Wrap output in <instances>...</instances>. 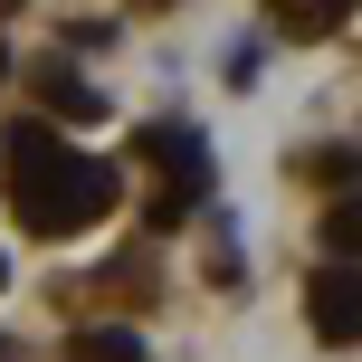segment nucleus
I'll list each match as a JSON object with an SVG mask.
<instances>
[{
	"label": "nucleus",
	"instance_id": "obj_7",
	"mask_svg": "<svg viewBox=\"0 0 362 362\" xmlns=\"http://www.w3.org/2000/svg\"><path fill=\"white\" fill-rule=\"evenodd\" d=\"M315 10H325V29H334V19H353V0H315Z\"/></svg>",
	"mask_w": 362,
	"mask_h": 362
},
{
	"label": "nucleus",
	"instance_id": "obj_9",
	"mask_svg": "<svg viewBox=\"0 0 362 362\" xmlns=\"http://www.w3.org/2000/svg\"><path fill=\"white\" fill-rule=\"evenodd\" d=\"M0 76H10V57H0Z\"/></svg>",
	"mask_w": 362,
	"mask_h": 362
},
{
	"label": "nucleus",
	"instance_id": "obj_1",
	"mask_svg": "<svg viewBox=\"0 0 362 362\" xmlns=\"http://www.w3.org/2000/svg\"><path fill=\"white\" fill-rule=\"evenodd\" d=\"M0 181H10V210L29 238H76L115 210V163L95 153H67L57 124H10L0 144Z\"/></svg>",
	"mask_w": 362,
	"mask_h": 362
},
{
	"label": "nucleus",
	"instance_id": "obj_5",
	"mask_svg": "<svg viewBox=\"0 0 362 362\" xmlns=\"http://www.w3.org/2000/svg\"><path fill=\"white\" fill-rule=\"evenodd\" d=\"M76 362H144V334H124V325H76Z\"/></svg>",
	"mask_w": 362,
	"mask_h": 362
},
{
	"label": "nucleus",
	"instance_id": "obj_3",
	"mask_svg": "<svg viewBox=\"0 0 362 362\" xmlns=\"http://www.w3.org/2000/svg\"><path fill=\"white\" fill-rule=\"evenodd\" d=\"M305 315H315V334H325V344H353V334H362V286H353V257L315 267V286H305Z\"/></svg>",
	"mask_w": 362,
	"mask_h": 362
},
{
	"label": "nucleus",
	"instance_id": "obj_6",
	"mask_svg": "<svg viewBox=\"0 0 362 362\" xmlns=\"http://www.w3.org/2000/svg\"><path fill=\"white\" fill-rule=\"evenodd\" d=\"M325 248H334V257H353V248H362V210H353V200H334V219H325Z\"/></svg>",
	"mask_w": 362,
	"mask_h": 362
},
{
	"label": "nucleus",
	"instance_id": "obj_8",
	"mask_svg": "<svg viewBox=\"0 0 362 362\" xmlns=\"http://www.w3.org/2000/svg\"><path fill=\"white\" fill-rule=\"evenodd\" d=\"M10 10H19V0H0V19H10Z\"/></svg>",
	"mask_w": 362,
	"mask_h": 362
},
{
	"label": "nucleus",
	"instance_id": "obj_2",
	"mask_svg": "<svg viewBox=\"0 0 362 362\" xmlns=\"http://www.w3.org/2000/svg\"><path fill=\"white\" fill-rule=\"evenodd\" d=\"M144 153H153V163L172 172V200H163V210H153V219H163V229H172V219L191 210L200 191H210V144H200L191 124H153V134H144Z\"/></svg>",
	"mask_w": 362,
	"mask_h": 362
},
{
	"label": "nucleus",
	"instance_id": "obj_4",
	"mask_svg": "<svg viewBox=\"0 0 362 362\" xmlns=\"http://www.w3.org/2000/svg\"><path fill=\"white\" fill-rule=\"evenodd\" d=\"M38 105H48L57 124H105V86H95V76H76L67 57H48V67H38Z\"/></svg>",
	"mask_w": 362,
	"mask_h": 362
}]
</instances>
